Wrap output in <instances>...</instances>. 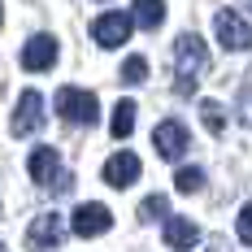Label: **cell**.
Listing matches in <instances>:
<instances>
[{
  "label": "cell",
  "instance_id": "10",
  "mask_svg": "<svg viewBox=\"0 0 252 252\" xmlns=\"http://www.w3.org/2000/svg\"><path fill=\"white\" fill-rule=\"evenodd\" d=\"M152 144H157V157H165V161H178V157L187 152V126L174 122V118H165V122L152 130Z\"/></svg>",
  "mask_w": 252,
  "mask_h": 252
},
{
  "label": "cell",
  "instance_id": "15",
  "mask_svg": "<svg viewBox=\"0 0 252 252\" xmlns=\"http://www.w3.org/2000/svg\"><path fill=\"white\" fill-rule=\"evenodd\" d=\"M200 122L209 126V135H222V130H226V113H222V104H218V100H204L200 104Z\"/></svg>",
  "mask_w": 252,
  "mask_h": 252
},
{
  "label": "cell",
  "instance_id": "5",
  "mask_svg": "<svg viewBox=\"0 0 252 252\" xmlns=\"http://www.w3.org/2000/svg\"><path fill=\"white\" fill-rule=\"evenodd\" d=\"M213 31H218V44H222L226 52L252 48V22H244L235 9H222V13L213 18Z\"/></svg>",
  "mask_w": 252,
  "mask_h": 252
},
{
  "label": "cell",
  "instance_id": "14",
  "mask_svg": "<svg viewBox=\"0 0 252 252\" xmlns=\"http://www.w3.org/2000/svg\"><path fill=\"white\" fill-rule=\"evenodd\" d=\"M109 130H113V139H126V135L135 130V100H118V109H113V122H109Z\"/></svg>",
  "mask_w": 252,
  "mask_h": 252
},
{
  "label": "cell",
  "instance_id": "2",
  "mask_svg": "<svg viewBox=\"0 0 252 252\" xmlns=\"http://www.w3.org/2000/svg\"><path fill=\"white\" fill-rule=\"evenodd\" d=\"M57 118L70 126H92L100 118V100L92 92H83V87H61L57 92Z\"/></svg>",
  "mask_w": 252,
  "mask_h": 252
},
{
  "label": "cell",
  "instance_id": "16",
  "mask_svg": "<svg viewBox=\"0 0 252 252\" xmlns=\"http://www.w3.org/2000/svg\"><path fill=\"white\" fill-rule=\"evenodd\" d=\"M174 187L183 191V196H191V191H200L204 187V170H196V165H183L174 174Z\"/></svg>",
  "mask_w": 252,
  "mask_h": 252
},
{
  "label": "cell",
  "instance_id": "11",
  "mask_svg": "<svg viewBox=\"0 0 252 252\" xmlns=\"http://www.w3.org/2000/svg\"><path fill=\"white\" fill-rule=\"evenodd\" d=\"M139 174H144V165H139L135 152H118V157L104 161V183H109V187H130Z\"/></svg>",
  "mask_w": 252,
  "mask_h": 252
},
{
  "label": "cell",
  "instance_id": "3",
  "mask_svg": "<svg viewBox=\"0 0 252 252\" xmlns=\"http://www.w3.org/2000/svg\"><path fill=\"white\" fill-rule=\"evenodd\" d=\"M26 170H31V178H35L39 187H52V183H57V191H70V183H74V178L61 170L57 148H35L26 157Z\"/></svg>",
  "mask_w": 252,
  "mask_h": 252
},
{
  "label": "cell",
  "instance_id": "17",
  "mask_svg": "<svg viewBox=\"0 0 252 252\" xmlns=\"http://www.w3.org/2000/svg\"><path fill=\"white\" fill-rule=\"evenodd\" d=\"M122 78L130 83V87H135V83H144V78H148V61H144L139 52H135V57H126V65H122Z\"/></svg>",
  "mask_w": 252,
  "mask_h": 252
},
{
  "label": "cell",
  "instance_id": "8",
  "mask_svg": "<svg viewBox=\"0 0 252 252\" xmlns=\"http://www.w3.org/2000/svg\"><path fill=\"white\" fill-rule=\"evenodd\" d=\"M70 226H74V235H78V239H96V235H104V230L113 226V213H109L104 204L87 200V204H78V209H74Z\"/></svg>",
  "mask_w": 252,
  "mask_h": 252
},
{
  "label": "cell",
  "instance_id": "1",
  "mask_svg": "<svg viewBox=\"0 0 252 252\" xmlns=\"http://www.w3.org/2000/svg\"><path fill=\"white\" fill-rule=\"evenodd\" d=\"M204 70H209V48H204V39L196 31L178 35L174 39V92L178 96H191Z\"/></svg>",
  "mask_w": 252,
  "mask_h": 252
},
{
  "label": "cell",
  "instance_id": "13",
  "mask_svg": "<svg viewBox=\"0 0 252 252\" xmlns=\"http://www.w3.org/2000/svg\"><path fill=\"white\" fill-rule=\"evenodd\" d=\"M130 18H135V26H144V31H157V26L165 22V0H135L130 4Z\"/></svg>",
  "mask_w": 252,
  "mask_h": 252
},
{
  "label": "cell",
  "instance_id": "20",
  "mask_svg": "<svg viewBox=\"0 0 252 252\" xmlns=\"http://www.w3.org/2000/svg\"><path fill=\"white\" fill-rule=\"evenodd\" d=\"M248 122H252V92H248Z\"/></svg>",
  "mask_w": 252,
  "mask_h": 252
},
{
  "label": "cell",
  "instance_id": "7",
  "mask_svg": "<svg viewBox=\"0 0 252 252\" xmlns=\"http://www.w3.org/2000/svg\"><path fill=\"white\" fill-rule=\"evenodd\" d=\"M61 239H65V222L57 213H39L26 226V248L31 252H52V248H61Z\"/></svg>",
  "mask_w": 252,
  "mask_h": 252
},
{
  "label": "cell",
  "instance_id": "19",
  "mask_svg": "<svg viewBox=\"0 0 252 252\" xmlns=\"http://www.w3.org/2000/svg\"><path fill=\"white\" fill-rule=\"evenodd\" d=\"M235 230H239V239L252 248V204H244V209H239V222H235Z\"/></svg>",
  "mask_w": 252,
  "mask_h": 252
},
{
  "label": "cell",
  "instance_id": "6",
  "mask_svg": "<svg viewBox=\"0 0 252 252\" xmlns=\"http://www.w3.org/2000/svg\"><path fill=\"white\" fill-rule=\"evenodd\" d=\"M39 126H44V96H39L35 87H26L22 96H18V109H13L9 130H13L18 139H26V135H35Z\"/></svg>",
  "mask_w": 252,
  "mask_h": 252
},
{
  "label": "cell",
  "instance_id": "4",
  "mask_svg": "<svg viewBox=\"0 0 252 252\" xmlns=\"http://www.w3.org/2000/svg\"><path fill=\"white\" fill-rule=\"evenodd\" d=\"M130 31H135V18L109 9V13H100V18L92 22V39H96L100 48H122L126 39H130Z\"/></svg>",
  "mask_w": 252,
  "mask_h": 252
},
{
  "label": "cell",
  "instance_id": "9",
  "mask_svg": "<svg viewBox=\"0 0 252 252\" xmlns=\"http://www.w3.org/2000/svg\"><path fill=\"white\" fill-rule=\"evenodd\" d=\"M57 65V39L52 35H31L22 48V70H31V74H44V70H52Z\"/></svg>",
  "mask_w": 252,
  "mask_h": 252
},
{
  "label": "cell",
  "instance_id": "18",
  "mask_svg": "<svg viewBox=\"0 0 252 252\" xmlns=\"http://www.w3.org/2000/svg\"><path fill=\"white\" fill-rule=\"evenodd\" d=\"M165 213H170V200H165V196H148V200L139 204V218H144V222H157V218H165Z\"/></svg>",
  "mask_w": 252,
  "mask_h": 252
},
{
  "label": "cell",
  "instance_id": "21",
  "mask_svg": "<svg viewBox=\"0 0 252 252\" xmlns=\"http://www.w3.org/2000/svg\"><path fill=\"white\" fill-rule=\"evenodd\" d=\"M0 252H4V244H0Z\"/></svg>",
  "mask_w": 252,
  "mask_h": 252
},
{
  "label": "cell",
  "instance_id": "12",
  "mask_svg": "<svg viewBox=\"0 0 252 252\" xmlns=\"http://www.w3.org/2000/svg\"><path fill=\"white\" fill-rule=\"evenodd\" d=\"M165 244L174 252H191L200 244V226L191 218H165Z\"/></svg>",
  "mask_w": 252,
  "mask_h": 252
}]
</instances>
